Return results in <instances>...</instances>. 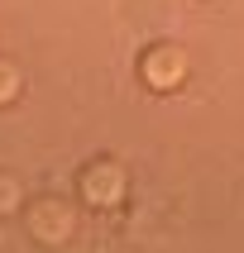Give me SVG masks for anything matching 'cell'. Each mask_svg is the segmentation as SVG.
I'll use <instances>...</instances> for the list:
<instances>
[{
	"instance_id": "cell-2",
	"label": "cell",
	"mask_w": 244,
	"mask_h": 253,
	"mask_svg": "<svg viewBox=\"0 0 244 253\" xmlns=\"http://www.w3.org/2000/svg\"><path fill=\"white\" fill-rule=\"evenodd\" d=\"M77 196L82 206L91 211H115V206H125L129 196V172L115 163V158H96V163H86L77 172Z\"/></svg>"
},
{
	"instance_id": "cell-4",
	"label": "cell",
	"mask_w": 244,
	"mask_h": 253,
	"mask_svg": "<svg viewBox=\"0 0 244 253\" xmlns=\"http://www.w3.org/2000/svg\"><path fill=\"white\" fill-rule=\"evenodd\" d=\"M19 91H24V72H19V62H14V57L0 53V105H14V100H19Z\"/></svg>"
},
{
	"instance_id": "cell-5",
	"label": "cell",
	"mask_w": 244,
	"mask_h": 253,
	"mask_svg": "<svg viewBox=\"0 0 244 253\" xmlns=\"http://www.w3.org/2000/svg\"><path fill=\"white\" fill-rule=\"evenodd\" d=\"M19 206H24V186H19V177H14V172H0V220H10Z\"/></svg>"
},
{
	"instance_id": "cell-3",
	"label": "cell",
	"mask_w": 244,
	"mask_h": 253,
	"mask_svg": "<svg viewBox=\"0 0 244 253\" xmlns=\"http://www.w3.org/2000/svg\"><path fill=\"white\" fill-rule=\"evenodd\" d=\"M187 72H192V57H187V48H177V43H153V48H144V57H139V82L148 86V91H158V96L177 91V86L187 82Z\"/></svg>"
},
{
	"instance_id": "cell-1",
	"label": "cell",
	"mask_w": 244,
	"mask_h": 253,
	"mask_svg": "<svg viewBox=\"0 0 244 253\" xmlns=\"http://www.w3.org/2000/svg\"><path fill=\"white\" fill-rule=\"evenodd\" d=\"M29 239L43 244V249H67V244H77V229H82V220H77V206L62 196H34L29 201Z\"/></svg>"
}]
</instances>
